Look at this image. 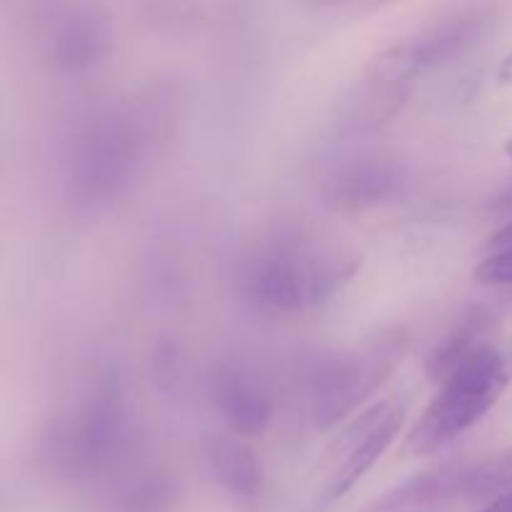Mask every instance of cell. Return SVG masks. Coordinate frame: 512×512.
<instances>
[{
  "label": "cell",
  "mask_w": 512,
  "mask_h": 512,
  "mask_svg": "<svg viewBox=\"0 0 512 512\" xmlns=\"http://www.w3.org/2000/svg\"><path fill=\"white\" fill-rule=\"evenodd\" d=\"M140 445L135 413L115 380L95 383L48 430L50 465L70 480H113L133 470Z\"/></svg>",
  "instance_id": "2"
},
{
  "label": "cell",
  "mask_w": 512,
  "mask_h": 512,
  "mask_svg": "<svg viewBox=\"0 0 512 512\" xmlns=\"http://www.w3.org/2000/svg\"><path fill=\"white\" fill-rule=\"evenodd\" d=\"M512 490V448L488 455L475 463H463L460 500H495Z\"/></svg>",
  "instance_id": "14"
},
{
  "label": "cell",
  "mask_w": 512,
  "mask_h": 512,
  "mask_svg": "<svg viewBox=\"0 0 512 512\" xmlns=\"http://www.w3.org/2000/svg\"><path fill=\"white\" fill-rule=\"evenodd\" d=\"M215 413L238 438H258L273 425L275 398L268 383L243 363H218L208 378Z\"/></svg>",
  "instance_id": "10"
},
{
  "label": "cell",
  "mask_w": 512,
  "mask_h": 512,
  "mask_svg": "<svg viewBox=\"0 0 512 512\" xmlns=\"http://www.w3.org/2000/svg\"><path fill=\"white\" fill-rule=\"evenodd\" d=\"M178 503V485L158 470H140L115 483V505L120 512H168Z\"/></svg>",
  "instance_id": "13"
},
{
  "label": "cell",
  "mask_w": 512,
  "mask_h": 512,
  "mask_svg": "<svg viewBox=\"0 0 512 512\" xmlns=\"http://www.w3.org/2000/svg\"><path fill=\"white\" fill-rule=\"evenodd\" d=\"M493 23L495 18L488 8H463L443 15L380 50L365 68L363 80L410 90L420 75L455 63L478 48L493 30Z\"/></svg>",
  "instance_id": "6"
},
{
  "label": "cell",
  "mask_w": 512,
  "mask_h": 512,
  "mask_svg": "<svg viewBox=\"0 0 512 512\" xmlns=\"http://www.w3.org/2000/svg\"><path fill=\"white\" fill-rule=\"evenodd\" d=\"M498 80L503 85H512V53H508L503 58V63H500L498 68Z\"/></svg>",
  "instance_id": "18"
},
{
  "label": "cell",
  "mask_w": 512,
  "mask_h": 512,
  "mask_svg": "<svg viewBox=\"0 0 512 512\" xmlns=\"http://www.w3.org/2000/svg\"><path fill=\"white\" fill-rule=\"evenodd\" d=\"M360 258L338 243L280 235L243 260L240 298L255 313L298 318L328 305L358 273Z\"/></svg>",
  "instance_id": "1"
},
{
  "label": "cell",
  "mask_w": 512,
  "mask_h": 512,
  "mask_svg": "<svg viewBox=\"0 0 512 512\" xmlns=\"http://www.w3.org/2000/svg\"><path fill=\"white\" fill-rule=\"evenodd\" d=\"M205 468L210 480L240 505L263 498L265 470L258 453L238 435H215L205 443Z\"/></svg>",
  "instance_id": "11"
},
{
  "label": "cell",
  "mask_w": 512,
  "mask_h": 512,
  "mask_svg": "<svg viewBox=\"0 0 512 512\" xmlns=\"http://www.w3.org/2000/svg\"><path fill=\"white\" fill-rule=\"evenodd\" d=\"M475 280L493 288H512V250L485 255L475 268Z\"/></svg>",
  "instance_id": "15"
},
{
  "label": "cell",
  "mask_w": 512,
  "mask_h": 512,
  "mask_svg": "<svg viewBox=\"0 0 512 512\" xmlns=\"http://www.w3.org/2000/svg\"><path fill=\"white\" fill-rule=\"evenodd\" d=\"M505 153H508L510 158H512V138L508 140V143H505Z\"/></svg>",
  "instance_id": "19"
},
{
  "label": "cell",
  "mask_w": 512,
  "mask_h": 512,
  "mask_svg": "<svg viewBox=\"0 0 512 512\" xmlns=\"http://www.w3.org/2000/svg\"><path fill=\"white\" fill-rule=\"evenodd\" d=\"M498 318L488 308H470L453 323V328L430 350L425 373L435 385L443 383L458 365L473 358L480 348L493 343Z\"/></svg>",
  "instance_id": "12"
},
{
  "label": "cell",
  "mask_w": 512,
  "mask_h": 512,
  "mask_svg": "<svg viewBox=\"0 0 512 512\" xmlns=\"http://www.w3.org/2000/svg\"><path fill=\"white\" fill-rule=\"evenodd\" d=\"M145 155V128L123 108H105L80 125L68 153L70 203L80 215H103L128 195Z\"/></svg>",
  "instance_id": "3"
},
{
  "label": "cell",
  "mask_w": 512,
  "mask_h": 512,
  "mask_svg": "<svg viewBox=\"0 0 512 512\" xmlns=\"http://www.w3.org/2000/svg\"><path fill=\"white\" fill-rule=\"evenodd\" d=\"M405 345L403 330H385L360 348L318 360L308 375V408L315 428L333 430L350 423L403 360Z\"/></svg>",
  "instance_id": "5"
},
{
  "label": "cell",
  "mask_w": 512,
  "mask_h": 512,
  "mask_svg": "<svg viewBox=\"0 0 512 512\" xmlns=\"http://www.w3.org/2000/svg\"><path fill=\"white\" fill-rule=\"evenodd\" d=\"M408 168L388 155H358L323 180V200L335 213H365L393 203L408 188Z\"/></svg>",
  "instance_id": "9"
},
{
  "label": "cell",
  "mask_w": 512,
  "mask_h": 512,
  "mask_svg": "<svg viewBox=\"0 0 512 512\" xmlns=\"http://www.w3.org/2000/svg\"><path fill=\"white\" fill-rule=\"evenodd\" d=\"M403 420L405 408L395 400L375 403L355 415L328 453V478L320 490V503L333 505L343 500L388 453Z\"/></svg>",
  "instance_id": "7"
},
{
  "label": "cell",
  "mask_w": 512,
  "mask_h": 512,
  "mask_svg": "<svg viewBox=\"0 0 512 512\" xmlns=\"http://www.w3.org/2000/svg\"><path fill=\"white\" fill-rule=\"evenodd\" d=\"M485 250H488V255L512 250V220L508 225H503V228H498L493 235H490L488 243H485Z\"/></svg>",
  "instance_id": "16"
},
{
  "label": "cell",
  "mask_w": 512,
  "mask_h": 512,
  "mask_svg": "<svg viewBox=\"0 0 512 512\" xmlns=\"http://www.w3.org/2000/svg\"><path fill=\"white\" fill-rule=\"evenodd\" d=\"M113 48L115 18L105 5L95 3L63 8L45 35V58L63 75H85L103 68Z\"/></svg>",
  "instance_id": "8"
},
{
  "label": "cell",
  "mask_w": 512,
  "mask_h": 512,
  "mask_svg": "<svg viewBox=\"0 0 512 512\" xmlns=\"http://www.w3.org/2000/svg\"><path fill=\"white\" fill-rule=\"evenodd\" d=\"M478 512H512V490L510 493L500 495V498L490 500V503H485Z\"/></svg>",
  "instance_id": "17"
},
{
  "label": "cell",
  "mask_w": 512,
  "mask_h": 512,
  "mask_svg": "<svg viewBox=\"0 0 512 512\" xmlns=\"http://www.w3.org/2000/svg\"><path fill=\"white\" fill-rule=\"evenodd\" d=\"M512 383V350L490 343L453 370L408 435L413 455L438 453L490 413Z\"/></svg>",
  "instance_id": "4"
}]
</instances>
